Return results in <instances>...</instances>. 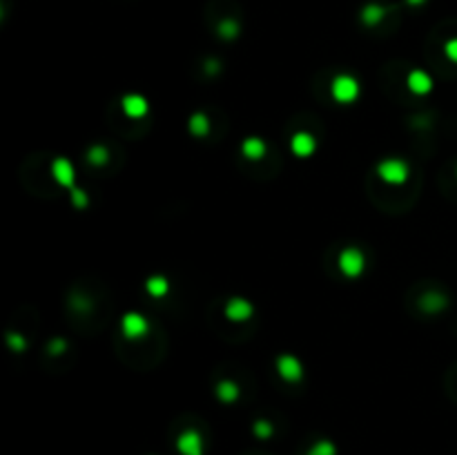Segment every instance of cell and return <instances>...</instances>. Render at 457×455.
Here are the masks:
<instances>
[{
  "mask_svg": "<svg viewBox=\"0 0 457 455\" xmlns=\"http://www.w3.org/2000/svg\"><path fill=\"white\" fill-rule=\"evenodd\" d=\"M375 174H377L379 181L388 183V185H404L408 181L410 167L404 159L388 156V159L379 161L377 167H375Z\"/></svg>",
  "mask_w": 457,
  "mask_h": 455,
  "instance_id": "obj_1",
  "label": "cell"
},
{
  "mask_svg": "<svg viewBox=\"0 0 457 455\" xmlns=\"http://www.w3.org/2000/svg\"><path fill=\"white\" fill-rule=\"evenodd\" d=\"M360 80L351 74H337L333 78V83H330V94H333L335 103L339 105H351L355 103L357 98H360Z\"/></svg>",
  "mask_w": 457,
  "mask_h": 455,
  "instance_id": "obj_2",
  "label": "cell"
},
{
  "mask_svg": "<svg viewBox=\"0 0 457 455\" xmlns=\"http://www.w3.org/2000/svg\"><path fill=\"white\" fill-rule=\"evenodd\" d=\"M337 266H339V270H342V275L348 277V279H357V277H362L364 270H366V255H364V250L355 248V246L344 248L342 253H339Z\"/></svg>",
  "mask_w": 457,
  "mask_h": 455,
  "instance_id": "obj_3",
  "label": "cell"
},
{
  "mask_svg": "<svg viewBox=\"0 0 457 455\" xmlns=\"http://www.w3.org/2000/svg\"><path fill=\"white\" fill-rule=\"evenodd\" d=\"M121 333L125 339L130 342H137V339H143L150 335V321L148 317H143L141 312H125L121 317Z\"/></svg>",
  "mask_w": 457,
  "mask_h": 455,
  "instance_id": "obj_4",
  "label": "cell"
},
{
  "mask_svg": "<svg viewBox=\"0 0 457 455\" xmlns=\"http://www.w3.org/2000/svg\"><path fill=\"white\" fill-rule=\"evenodd\" d=\"M274 369H277V375L283 380V382H299L303 377V364L299 362V357H294L290 353H283L277 357L274 362Z\"/></svg>",
  "mask_w": 457,
  "mask_h": 455,
  "instance_id": "obj_5",
  "label": "cell"
},
{
  "mask_svg": "<svg viewBox=\"0 0 457 455\" xmlns=\"http://www.w3.org/2000/svg\"><path fill=\"white\" fill-rule=\"evenodd\" d=\"M49 170H51L54 181H56L60 187H67V190H71V187L76 185V167H74V163H71L67 156L54 159Z\"/></svg>",
  "mask_w": 457,
  "mask_h": 455,
  "instance_id": "obj_6",
  "label": "cell"
},
{
  "mask_svg": "<svg viewBox=\"0 0 457 455\" xmlns=\"http://www.w3.org/2000/svg\"><path fill=\"white\" fill-rule=\"evenodd\" d=\"M223 315L232 324H244L250 317L255 315V306L244 297H232L226 301V308H223Z\"/></svg>",
  "mask_w": 457,
  "mask_h": 455,
  "instance_id": "obj_7",
  "label": "cell"
},
{
  "mask_svg": "<svg viewBox=\"0 0 457 455\" xmlns=\"http://www.w3.org/2000/svg\"><path fill=\"white\" fill-rule=\"evenodd\" d=\"M176 451L181 455H203L205 453V442L203 435L194 428H185V431L176 437Z\"/></svg>",
  "mask_w": 457,
  "mask_h": 455,
  "instance_id": "obj_8",
  "label": "cell"
},
{
  "mask_svg": "<svg viewBox=\"0 0 457 455\" xmlns=\"http://www.w3.org/2000/svg\"><path fill=\"white\" fill-rule=\"evenodd\" d=\"M121 107L125 116H130V119H143V116H148L150 112V103L143 94H125Z\"/></svg>",
  "mask_w": 457,
  "mask_h": 455,
  "instance_id": "obj_9",
  "label": "cell"
},
{
  "mask_svg": "<svg viewBox=\"0 0 457 455\" xmlns=\"http://www.w3.org/2000/svg\"><path fill=\"white\" fill-rule=\"evenodd\" d=\"M290 150H292V154H294V156L308 159V156L315 154V150H317V139L312 137L310 132H297V134H294V137L290 139Z\"/></svg>",
  "mask_w": 457,
  "mask_h": 455,
  "instance_id": "obj_10",
  "label": "cell"
},
{
  "mask_svg": "<svg viewBox=\"0 0 457 455\" xmlns=\"http://www.w3.org/2000/svg\"><path fill=\"white\" fill-rule=\"evenodd\" d=\"M406 87L417 96H424L433 89V78L424 69H410L406 76Z\"/></svg>",
  "mask_w": 457,
  "mask_h": 455,
  "instance_id": "obj_11",
  "label": "cell"
},
{
  "mask_svg": "<svg viewBox=\"0 0 457 455\" xmlns=\"http://www.w3.org/2000/svg\"><path fill=\"white\" fill-rule=\"evenodd\" d=\"M268 152V145L261 137H248L241 143V154H244L248 161H261Z\"/></svg>",
  "mask_w": 457,
  "mask_h": 455,
  "instance_id": "obj_12",
  "label": "cell"
},
{
  "mask_svg": "<svg viewBox=\"0 0 457 455\" xmlns=\"http://www.w3.org/2000/svg\"><path fill=\"white\" fill-rule=\"evenodd\" d=\"M386 14H388V9L384 7L382 3H368V5L362 7L360 18H362V23L366 27H377L384 18H386Z\"/></svg>",
  "mask_w": 457,
  "mask_h": 455,
  "instance_id": "obj_13",
  "label": "cell"
},
{
  "mask_svg": "<svg viewBox=\"0 0 457 455\" xmlns=\"http://www.w3.org/2000/svg\"><path fill=\"white\" fill-rule=\"evenodd\" d=\"M214 395H217V399L223 401V404H235L241 395V388L235 380H221L217 384V388H214Z\"/></svg>",
  "mask_w": 457,
  "mask_h": 455,
  "instance_id": "obj_14",
  "label": "cell"
},
{
  "mask_svg": "<svg viewBox=\"0 0 457 455\" xmlns=\"http://www.w3.org/2000/svg\"><path fill=\"white\" fill-rule=\"evenodd\" d=\"M145 292L150 294V297H154V299H163L165 294L169 292L167 277H163V275H152L150 279L145 281Z\"/></svg>",
  "mask_w": 457,
  "mask_h": 455,
  "instance_id": "obj_15",
  "label": "cell"
},
{
  "mask_svg": "<svg viewBox=\"0 0 457 455\" xmlns=\"http://www.w3.org/2000/svg\"><path fill=\"white\" fill-rule=\"evenodd\" d=\"M187 128H190L192 137L201 139V137H205V134L210 132V121H208V116H205L203 112H194L190 116V121H187Z\"/></svg>",
  "mask_w": 457,
  "mask_h": 455,
  "instance_id": "obj_16",
  "label": "cell"
},
{
  "mask_svg": "<svg viewBox=\"0 0 457 455\" xmlns=\"http://www.w3.org/2000/svg\"><path fill=\"white\" fill-rule=\"evenodd\" d=\"M239 32H241V25H239V21H235V18H223V21L217 25V34L226 40L237 38Z\"/></svg>",
  "mask_w": 457,
  "mask_h": 455,
  "instance_id": "obj_17",
  "label": "cell"
},
{
  "mask_svg": "<svg viewBox=\"0 0 457 455\" xmlns=\"http://www.w3.org/2000/svg\"><path fill=\"white\" fill-rule=\"evenodd\" d=\"M419 306H422V310H426V312H437L446 306V299L440 292H426L422 301H419Z\"/></svg>",
  "mask_w": 457,
  "mask_h": 455,
  "instance_id": "obj_18",
  "label": "cell"
},
{
  "mask_svg": "<svg viewBox=\"0 0 457 455\" xmlns=\"http://www.w3.org/2000/svg\"><path fill=\"white\" fill-rule=\"evenodd\" d=\"M107 159H110V152H107V148L105 145H92L87 150V161L92 165H105L107 163Z\"/></svg>",
  "mask_w": 457,
  "mask_h": 455,
  "instance_id": "obj_19",
  "label": "cell"
},
{
  "mask_svg": "<svg viewBox=\"0 0 457 455\" xmlns=\"http://www.w3.org/2000/svg\"><path fill=\"white\" fill-rule=\"evenodd\" d=\"M69 201H71V205H74L76 210H85L87 205H89V196H87L85 190H80V187L74 185L69 190Z\"/></svg>",
  "mask_w": 457,
  "mask_h": 455,
  "instance_id": "obj_20",
  "label": "cell"
},
{
  "mask_svg": "<svg viewBox=\"0 0 457 455\" xmlns=\"http://www.w3.org/2000/svg\"><path fill=\"white\" fill-rule=\"evenodd\" d=\"M308 455H337V446L330 440H319L308 449Z\"/></svg>",
  "mask_w": 457,
  "mask_h": 455,
  "instance_id": "obj_21",
  "label": "cell"
},
{
  "mask_svg": "<svg viewBox=\"0 0 457 455\" xmlns=\"http://www.w3.org/2000/svg\"><path fill=\"white\" fill-rule=\"evenodd\" d=\"M253 433L259 437V440H268V437L274 435V426L272 422H268V419H257L253 424Z\"/></svg>",
  "mask_w": 457,
  "mask_h": 455,
  "instance_id": "obj_22",
  "label": "cell"
},
{
  "mask_svg": "<svg viewBox=\"0 0 457 455\" xmlns=\"http://www.w3.org/2000/svg\"><path fill=\"white\" fill-rule=\"evenodd\" d=\"M7 346L14 353H25L27 351V339L23 333H7Z\"/></svg>",
  "mask_w": 457,
  "mask_h": 455,
  "instance_id": "obj_23",
  "label": "cell"
},
{
  "mask_svg": "<svg viewBox=\"0 0 457 455\" xmlns=\"http://www.w3.org/2000/svg\"><path fill=\"white\" fill-rule=\"evenodd\" d=\"M444 54H446V58H449L451 62H457V38L446 40V45H444Z\"/></svg>",
  "mask_w": 457,
  "mask_h": 455,
  "instance_id": "obj_24",
  "label": "cell"
},
{
  "mask_svg": "<svg viewBox=\"0 0 457 455\" xmlns=\"http://www.w3.org/2000/svg\"><path fill=\"white\" fill-rule=\"evenodd\" d=\"M65 348H67V342H65V339H54V342L49 344L51 355H62V353H65Z\"/></svg>",
  "mask_w": 457,
  "mask_h": 455,
  "instance_id": "obj_25",
  "label": "cell"
},
{
  "mask_svg": "<svg viewBox=\"0 0 457 455\" xmlns=\"http://www.w3.org/2000/svg\"><path fill=\"white\" fill-rule=\"evenodd\" d=\"M406 3H408L410 7H422L426 0H406Z\"/></svg>",
  "mask_w": 457,
  "mask_h": 455,
  "instance_id": "obj_26",
  "label": "cell"
},
{
  "mask_svg": "<svg viewBox=\"0 0 457 455\" xmlns=\"http://www.w3.org/2000/svg\"><path fill=\"white\" fill-rule=\"evenodd\" d=\"M455 172H457V170H455Z\"/></svg>",
  "mask_w": 457,
  "mask_h": 455,
  "instance_id": "obj_27",
  "label": "cell"
}]
</instances>
